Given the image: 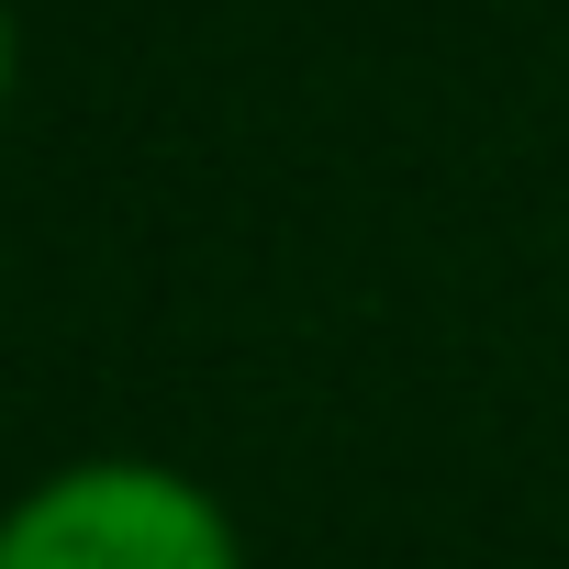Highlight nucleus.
I'll return each mask as SVG.
<instances>
[{"label":"nucleus","instance_id":"f03ea898","mask_svg":"<svg viewBox=\"0 0 569 569\" xmlns=\"http://www.w3.org/2000/svg\"><path fill=\"white\" fill-rule=\"evenodd\" d=\"M12 79H23V34H12V0H0V112H12Z\"/></svg>","mask_w":569,"mask_h":569},{"label":"nucleus","instance_id":"f257e3e1","mask_svg":"<svg viewBox=\"0 0 569 569\" xmlns=\"http://www.w3.org/2000/svg\"><path fill=\"white\" fill-rule=\"evenodd\" d=\"M0 569H246V525L168 458H68L0 502Z\"/></svg>","mask_w":569,"mask_h":569}]
</instances>
